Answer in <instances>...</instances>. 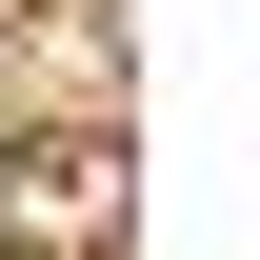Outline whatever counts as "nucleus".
<instances>
[{
	"mask_svg": "<svg viewBox=\"0 0 260 260\" xmlns=\"http://www.w3.org/2000/svg\"><path fill=\"white\" fill-rule=\"evenodd\" d=\"M0 200H20V240H80L100 220V140H40V180H0Z\"/></svg>",
	"mask_w": 260,
	"mask_h": 260,
	"instance_id": "f257e3e1",
	"label": "nucleus"
}]
</instances>
